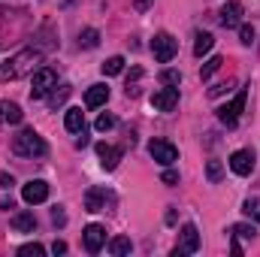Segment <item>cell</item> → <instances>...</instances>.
Segmentation results:
<instances>
[{"label": "cell", "instance_id": "f1b7e54d", "mask_svg": "<svg viewBox=\"0 0 260 257\" xmlns=\"http://www.w3.org/2000/svg\"><path fill=\"white\" fill-rule=\"evenodd\" d=\"M18 254L21 257H40V254H46V248H43V245H40V242H30V245H21V248H18Z\"/></svg>", "mask_w": 260, "mask_h": 257}, {"label": "cell", "instance_id": "7a4b0ae2", "mask_svg": "<svg viewBox=\"0 0 260 257\" xmlns=\"http://www.w3.org/2000/svg\"><path fill=\"white\" fill-rule=\"evenodd\" d=\"M12 151H15L18 157H46L49 145H46V139H43L34 127H24L21 133L12 136Z\"/></svg>", "mask_w": 260, "mask_h": 257}, {"label": "cell", "instance_id": "8992f818", "mask_svg": "<svg viewBox=\"0 0 260 257\" xmlns=\"http://www.w3.org/2000/svg\"><path fill=\"white\" fill-rule=\"evenodd\" d=\"M148 154H151L160 167H173V164L179 160V148H176L173 142H167V139H151V142H148Z\"/></svg>", "mask_w": 260, "mask_h": 257}, {"label": "cell", "instance_id": "603a6c76", "mask_svg": "<svg viewBox=\"0 0 260 257\" xmlns=\"http://www.w3.org/2000/svg\"><path fill=\"white\" fill-rule=\"evenodd\" d=\"M206 176H209L212 185H218V182L224 179V167H221V160H209V164H206Z\"/></svg>", "mask_w": 260, "mask_h": 257}, {"label": "cell", "instance_id": "5b68a950", "mask_svg": "<svg viewBox=\"0 0 260 257\" xmlns=\"http://www.w3.org/2000/svg\"><path fill=\"white\" fill-rule=\"evenodd\" d=\"M245 100H248V91H245V88H239V91H236V97L218 109V121H221V124H227V127H233V124L239 121L242 109H245Z\"/></svg>", "mask_w": 260, "mask_h": 257}, {"label": "cell", "instance_id": "277c9868", "mask_svg": "<svg viewBox=\"0 0 260 257\" xmlns=\"http://www.w3.org/2000/svg\"><path fill=\"white\" fill-rule=\"evenodd\" d=\"M58 85V76H55V70H49V67H40L34 76H30V100H43L52 88Z\"/></svg>", "mask_w": 260, "mask_h": 257}, {"label": "cell", "instance_id": "484cf974", "mask_svg": "<svg viewBox=\"0 0 260 257\" xmlns=\"http://www.w3.org/2000/svg\"><path fill=\"white\" fill-rule=\"evenodd\" d=\"M230 236H239V239H254V236H257V230H254L251 224H233V227H230Z\"/></svg>", "mask_w": 260, "mask_h": 257}, {"label": "cell", "instance_id": "ba28073f", "mask_svg": "<svg viewBox=\"0 0 260 257\" xmlns=\"http://www.w3.org/2000/svg\"><path fill=\"white\" fill-rule=\"evenodd\" d=\"M200 251V233H197L194 224H185L182 233H179V245L173 248V257H185V254H194Z\"/></svg>", "mask_w": 260, "mask_h": 257}, {"label": "cell", "instance_id": "ac0fdd59", "mask_svg": "<svg viewBox=\"0 0 260 257\" xmlns=\"http://www.w3.org/2000/svg\"><path fill=\"white\" fill-rule=\"evenodd\" d=\"M85 209H88V212L106 209V191H103V188H91V191L85 194Z\"/></svg>", "mask_w": 260, "mask_h": 257}, {"label": "cell", "instance_id": "8d00e7d4", "mask_svg": "<svg viewBox=\"0 0 260 257\" xmlns=\"http://www.w3.org/2000/svg\"><path fill=\"white\" fill-rule=\"evenodd\" d=\"M133 6H136V9H139V12H145V9H148V6H151V0H133Z\"/></svg>", "mask_w": 260, "mask_h": 257}, {"label": "cell", "instance_id": "44dd1931", "mask_svg": "<svg viewBox=\"0 0 260 257\" xmlns=\"http://www.w3.org/2000/svg\"><path fill=\"white\" fill-rule=\"evenodd\" d=\"M130 248H133V245H130V239H127V236H115V239L109 242V251H112L115 257L130 254Z\"/></svg>", "mask_w": 260, "mask_h": 257}, {"label": "cell", "instance_id": "ffe728a7", "mask_svg": "<svg viewBox=\"0 0 260 257\" xmlns=\"http://www.w3.org/2000/svg\"><path fill=\"white\" fill-rule=\"evenodd\" d=\"M70 91H73L70 85H61V91H58V85H55V88L49 91V94H52V97H49V106H52V109H58V106L64 103L67 97H70Z\"/></svg>", "mask_w": 260, "mask_h": 257}, {"label": "cell", "instance_id": "d6a6232c", "mask_svg": "<svg viewBox=\"0 0 260 257\" xmlns=\"http://www.w3.org/2000/svg\"><path fill=\"white\" fill-rule=\"evenodd\" d=\"M52 221H55V224H64V221H67V215H64V209H61V206H55V209H52Z\"/></svg>", "mask_w": 260, "mask_h": 257}, {"label": "cell", "instance_id": "4fadbf2b", "mask_svg": "<svg viewBox=\"0 0 260 257\" xmlns=\"http://www.w3.org/2000/svg\"><path fill=\"white\" fill-rule=\"evenodd\" d=\"M221 24H224V27H239V24H242V3L230 0V3L221 9Z\"/></svg>", "mask_w": 260, "mask_h": 257}, {"label": "cell", "instance_id": "d6986e66", "mask_svg": "<svg viewBox=\"0 0 260 257\" xmlns=\"http://www.w3.org/2000/svg\"><path fill=\"white\" fill-rule=\"evenodd\" d=\"M212 46H215V37H212V34H197L194 55H197V58H203V55H209V52H212Z\"/></svg>", "mask_w": 260, "mask_h": 257}, {"label": "cell", "instance_id": "7c38bea8", "mask_svg": "<svg viewBox=\"0 0 260 257\" xmlns=\"http://www.w3.org/2000/svg\"><path fill=\"white\" fill-rule=\"evenodd\" d=\"M97 157L103 164V170H115L118 160H121V148L109 145V142H97Z\"/></svg>", "mask_w": 260, "mask_h": 257}, {"label": "cell", "instance_id": "6da1fadb", "mask_svg": "<svg viewBox=\"0 0 260 257\" xmlns=\"http://www.w3.org/2000/svg\"><path fill=\"white\" fill-rule=\"evenodd\" d=\"M43 64V52L40 49H24L18 55H12L6 64L0 67V82H12V79H21V76H34Z\"/></svg>", "mask_w": 260, "mask_h": 257}, {"label": "cell", "instance_id": "836d02e7", "mask_svg": "<svg viewBox=\"0 0 260 257\" xmlns=\"http://www.w3.org/2000/svg\"><path fill=\"white\" fill-rule=\"evenodd\" d=\"M52 254H67V242L55 239V245H52Z\"/></svg>", "mask_w": 260, "mask_h": 257}, {"label": "cell", "instance_id": "1f68e13d", "mask_svg": "<svg viewBox=\"0 0 260 257\" xmlns=\"http://www.w3.org/2000/svg\"><path fill=\"white\" fill-rule=\"evenodd\" d=\"M160 182H164V185H176V182H179V173H176V170H167V173L160 176Z\"/></svg>", "mask_w": 260, "mask_h": 257}, {"label": "cell", "instance_id": "7402d4cb", "mask_svg": "<svg viewBox=\"0 0 260 257\" xmlns=\"http://www.w3.org/2000/svg\"><path fill=\"white\" fill-rule=\"evenodd\" d=\"M100 43V34L94 30V27H85L82 34H79V46H85V49H94Z\"/></svg>", "mask_w": 260, "mask_h": 257}, {"label": "cell", "instance_id": "4dcf8cb0", "mask_svg": "<svg viewBox=\"0 0 260 257\" xmlns=\"http://www.w3.org/2000/svg\"><path fill=\"white\" fill-rule=\"evenodd\" d=\"M239 40H242L245 46H251V43H254V27H251V24H242V27H239Z\"/></svg>", "mask_w": 260, "mask_h": 257}, {"label": "cell", "instance_id": "30bf717a", "mask_svg": "<svg viewBox=\"0 0 260 257\" xmlns=\"http://www.w3.org/2000/svg\"><path fill=\"white\" fill-rule=\"evenodd\" d=\"M21 200H24V203H30V206L46 203V200H49V182H43V179L27 182V185L21 188Z\"/></svg>", "mask_w": 260, "mask_h": 257}, {"label": "cell", "instance_id": "9a60e30c", "mask_svg": "<svg viewBox=\"0 0 260 257\" xmlns=\"http://www.w3.org/2000/svg\"><path fill=\"white\" fill-rule=\"evenodd\" d=\"M12 230H18V233H34V230H37L34 212H18V215H12Z\"/></svg>", "mask_w": 260, "mask_h": 257}, {"label": "cell", "instance_id": "2e32d148", "mask_svg": "<svg viewBox=\"0 0 260 257\" xmlns=\"http://www.w3.org/2000/svg\"><path fill=\"white\" fill-rule=\"evenodd\" d=\"M21 109L15 106V103H9V100H0V124H18L21 121Z\"/></svg>", "mask_w": 260, "mask_h": 257}, {"label": "cell", "instance_id": "83f0119b", "mask_svg": "<svg viewBox=\"0 0 260 257\" xmlns=\"http://www.w3.org/2000/svg\"><path fill=\"white\" fill-rule=\"evenodd\" d=\"M115 124H118V121H115V115H106V112H103V115H100V118L94 121V127L100 130V133H106V130H112Z\"/></svg>", "mask_w": 260, "mask_h": 257}, {"label": "cell", "instance_id": "5bb4252c", "mask_svg": "<svg viewBox=\"0 0 260 257\" xmlns=\"http://www.w3.org/2000/svg\"><path fill=\"white\" fill-rule=\"evenodd\" d=\"M106 100H109V88H106L103 82L91 85V88H88V94H85V106H88V109H97V106H103Z\"/></svg>", "mask_w": 260, "mask_h": 257}, {"label": "cell", "instance_id": "52a82bcc", "mask_svg": "<svg viewBox=\"0 0 260 257\" xmlns=\"http://www.w3.org/2000/svg\"><path fill=\"white\" fill-rule=\"evenodd\" d=\"M151 106H154L157 112H173V109L179 106V88H176V85L157 88V91L151 94Z\"/></svg>", "mask_w": 260, "mask_h": 257}, {"label": "cell", "instance_id": "d590c367", "mask_svg": "<svg viewBox=\"0 0 260 257\" xmlns=\"http://www.w3.org/2000/svg\"><path fill=\"white\" fill-rule=\"evenodd\" d=\"M230 251H233V254H242V245H239V236H233V242H230Z\"/></svg>", "mask_w": 260, "mask_h": 257}, {"label": "cell", "instance_id": "8fae6325", "mask_svg": "<svg viewBox=\"0 0 260 257\" xmlns=\"http://www.w3.org/2000/svg\"><path fill=\"white\" fill-rule=\"evenodd\" d=\"M82 242H85V251L97 254V251L103 248V242H106V227H100V224H88L85 233H82Z\"/></svg>", "mask_w": 260, "mask_h": 257}, {"label": "cell", "instance_id": "e575fe53", "mask_svg": "<svg viewBox=\"0 0 260 257\" xmlns=\"http://www.w3.org/2000/svg\"><path fill=\"white\" fill-rule=\"evenodd\" d=\"M12 185H15V182H12V176H9V173H3V176H0V188H12Z\"/></svg>", "mask_w": 260, "mask_h": 257}, {"label": "cell", "instance_id": "4316f807", "mask_svg": "<svg viewBox=\"0 0 260 257\" xmlns=\"http://www.w3.org/2000/svg\"><path fill=\"white\" fill-rule=\"evenodd\" d=\"M242 212H245L248 218H254V221L260 224V200H257V197H248V200L242 203Z\"/></svg>", "mask_w": 260, "mask_h": 257}, {"label": "cell", "instance_id": "cb8c5ba5", "mask_svg": "<svg viewBox=\"0 0 260 257\" xmlns=\"http://www.w3.org/2000/svg\"><path fill=\"white\" fill-rule=\"evenodd\" d=\"M121 70H124V58H121V55H112V58L103 64V76H118Z\"/></svg>", "mask_w": 260, "mask_h": 257}, {"label": "cell", "instance_id": "f546056e", "mask_svg": "<svg viewBox=\"0 0 260 257\" xmlns=\"http://www.w3.org/2000/svg\"><path fill=\"white\" fill-rule=\"evenodd\" d=\"M160 82H164V85H179V82H182V73H179V70H164V73H160Z\"/></svg>", "mask_w": 260, "mask_h": 257}, {"label": "cell", "instance_id": "9c48e42d", "mask_svg": "<svg viewBox=\"0 0 260 257\" xmlns=\"http://www.w3.org/2000/svg\"><path fill=\"white\" fill-rule=\"evenodd\" d=\"M230 170H233L236 176H251V170H254V151H251V148L233 151V154H230Z\"/></svg>", "mask_w": 260, "mask_h": 257}, {"label": "cell", "instance_id": "d4e9b609", "mask_svg": "<svg viewBox=\"0 0 260 257\" xmlns=\"http://www.w3.org/2000/svg\"><path fill=\"white\" fill-rule=\"evenodd\" d=\"M221 64H224V58H218V55H215V58H209V61H206V67L200 70V79H212V76L221 70Z\"/></svg>", "mask_w": 260, "mask_h": 257}, {"label": "cell", "instance_id": "3957f363", "mask_svg": "<svg viewBox=\"0 0 260 257\" xmlns=\"http://www.w3.org/2000/svg\"><path fill=\"white\" fill-rule=\"evenodd\" d=\"M176 52H179V43L173 40V34H167V30L154 34V40H151V55H154L157 64H170V61L176 58Z\"/></svg>", "mask_w": 260, "mask_h": 257}, {"label": "cell", "instance_id": "e0dca14e", "mask_svg": "<svg viewBox=\"0 0 260 257\" xmlns=\"http://www.w3.org/2000/svg\"><path fill=\"white\" fill-rule=\"evenodd\" d=\"M64 127L70 130V133H85V112H82V109H67Z\"/></svg>", "mask_w": 260, "mask_h": 257}]
</instances>
